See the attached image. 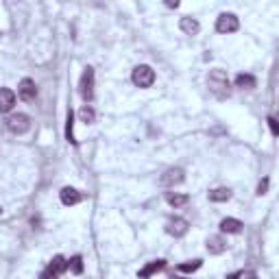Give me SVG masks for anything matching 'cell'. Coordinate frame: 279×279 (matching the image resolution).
I'll use <instances>...</instances> for the list:
<instances>
[{"instance_id": "obj_1", "label": "cell", "mask_w": 279, "mask_h": 279, "mask_svg": "<svg viewBox=\"0 0 279 279\" xmlns=\"http://www.w3.org/2000/svg\"><path fill=\"white\" fill-rule=\"evenodd\" d=\"M207 85L216 99H227L229 96V79H227L225 70H220V68L212 70L207 76Z\"/></svg>"}, {"instance_id": "obj_2", "label": "cell", "mask_w": 279, "mask_h": 279, "mask_svg": "<svg viewBox=\"0 0 279 279\" xmlns=\"http://www.w3.org/2000/svg\"><path fill=\"white\" fill-rule=\"evenodd\" d=\"M79 92L83 96V101L89 103L94 99V68H85L81 74V83H79Z\"/></svg>"}, {"instance_id": "obj_3", "label": "cell", "mask_w": 279, "mask_h": 279, "mask_svg": "<svg viewBox=\"0 0 279 279\" xmlns=\"http://www.w3.org/2000/svg\"><path fill=\"white\" fill-rule=\"evenodd\" d=\"M7 129L11 131V133H26V131L31 129V118L26 116V114H13L7 118Z\"/></svg>"}, {"instance_id": "obj_4", "label": "cell", "mask_w": 279, "mask_h": 279, "mask_svg": "<svg viewBox=\"0 0 279 279\" xmlns=\"http://www.w3.org/2000/svg\"><path fill=\"white\" fill-rule=\"evenodd\" d=\"M131 79H133L137 87H151L155 83V72H153L151 66H137L133 74H131Z\"/></svg>"}, {"instance_id": "obj_5", "label": "cell", "mask_w": 279, "mask_h": 279, "mask_svg": "<svg viewBox=\"0 0 279 279\" xmlns=\"http://www.w3.org/2000/svg\"><path fill=\"white\" fill-rule=\"evenodd\" d=\"M238 18L234 16V13H220L218 20H216V31L218 33H234V31H238Z\"/></svg>"}, {"instance_id": "obj_6", "label": "cell", "mask_w": 279, "mask_h": 279, "mask_svg": "<svg viewBox=\"0 0 279 279\" xmlns=\"http://www.w3.org/2000/svg\"><path fill=\"white\" fill-rule=\"evenodd\" d=\"M18 96L22 99L24 103H33L35 96H37V85H35V81L31 79H22L18 85Z\"/></svg>"}, {"instance_id": "obj_7", "label": "cell", "mask_w": 279, "mask_h": 279, "mask_svg": "<svg viewBox=\"0 0 279 279\" xmlns=\"http://www.w3.org/2000/svg\"><path fill=\"white\" fill-rule=\"evenodd\" d=\"M188 229H190L188 220L185 218H179V216H174V218H170L168 222H166V231H168L170 236H174V238H181V236H185Z\"/></svg>"}, {"instance_id": "obj_8", "label": "cell", "mask_w": 279, "mask_h": 279, "mask_svg": "<svg viewBox=\"0 0 279 279\" xmlns=\"http://www.w3.org/2000/svg\"><path fill=\"white\" fill-rule=\"evenodd\" d=\"M166 268V260H155V262H149L146 266L140 270L137 273V277L140 279H149V277H153L155 273H162V270Z\"/></svg>"}, {"instance_id": "obj_9", "label": "cell", "mask_w": 279, "mask_h": 279, "mask_svg": "<svg viewBox=\"0 0 279 279\" xmlns=\"http://www.w3.org/2000/svg\"><path fill=\"white\" fill-rule=\"evenodd\" d=\"M183 181V170L181 168H170V170H166L164 172V177H162V183L166 188H172V185H177Z\"/></svg>"}, {"instance_id": "obj_10", "label": "cell", "mask_w": 279, "mask_h": 279, "mask_svg": "<svg viewBox=\"0 0 279 279\" xmlns=\"http://www.w3.org/2000/svg\"><path fill=\"white\" fill-rule=\"evenodd\" d=\"M59 197H61V203L70 207V205H76L81 201V192L74 190V188H64V190L59 192Z\"/></svg>"}, {"instance_id": "obj_11", "label": "cell", "mask_w": 279, "mask_h": 279, "mask_svg": "<svg viewBox=\"0 0 279 279\" xmlns=\"http://www.w3.org/2000/svg\"><path fill=\"white\" fill-rule=\"evenodd\" d=\"M13 105H16V94L7 87H0V111H11Z\"/></svg>"}, {"instance_id": "obj_12", "label": "cell", "mask_w": 279, "mask_h": 279, "mask_svg": "<svg viewBox=\"0 0 279 279\" xmlns=\"http://www.w3.org/2000/svg\"><path fill=\"white\" fill-rule=\"evenodd\" d=\"M225 249H227V244H225V240H222L220 236H209V238H207V251L212 255H218Z\"/></svg>"}, {"instance_id": "obj_13", "label": "cell", "mask_w": 279, "mask_h": 279, "mask_svg": "<svg viewBox=\"0 0 279 279\" xmlns=\"http://www.w3.org/2000/svg\"><path fill=\"white\" fill-rule=\"evenodd\" d=\"M229 199H231V190L229 188H216V190L209 192V201H214V203H225Z\"/></svg>"}, {"instance_id": "obj_14", "label": "cell", "mask_w": 279, "mask_h": 279, "mask_svg": "<svg viewBox=\"0 0 279 279\" xmlns=\"http://www.w3.org/2000/svg\"><path fill=\"white\" fill-rule=\"evenodd\" d=\"M240 229H242V222L238 218H225L220 222V231L225 234H240Z\"/></svg>"}, {"instance_id": "obj_15", "label": "cell", "mask_w": 279, "mask_h": 279, "mask_svg": "<svg viewBox=\"0 0 279 279\" xmlns=\"http://www.w3.org/2000/svg\"><path fill=\"white\" fill-rule=\"evenodd\" d=\"M179 26H181V31H183L185 35H197L199 33V22L194 18H181V22H179Z\"/></svg>"}, {"instance_id": "obj_16", "label": "cell", "mask_w": 279, "mask_h": 279, "mask_svg": "<svg viewBox=\"0 0 279 279\" xmlns=\"http://www.w3.org/2000/svg\"><path fill=\"white\" fill-rule=\"evenodd\" d=\"M166 201H168V205H172V207H183L188 201H190V197L188 194H177V192H168L166 194Z\"/></svg>"}, {"instance_id": "obj_17", "label": "cell", "mask_w": 279, "mask_h": 279, "mask_svg": "<svg viewBox=\"0 0 279 279\" xmlns=\"http://www.w3.org/2000/svg\"><path fill=\"white\" fill-rule=\"evenodd\" d=\"M48 268H53L57 275H61L64 270H68V260H66L64 255H55L53 260H51V266H48Z\"/></svg>"}, {"instance_id": "obj_18", "label": "cell", "mask_w": 279, "mask_h": 279, "mask_svg": "<svg viewBox=\"0 0 279 279\" xmlns=\"http://www.w3.org/2000/svg\"><path fill=\"white\" fill-rule=\"evenodd\" d=\"M236 85L242 87V89L255 87V76L253 74H238V76H236Z\"/></svg>"}, {"instance_id": "obj_19", "label": "cell", "mask_w": 279, "mask_h": 279, "mask_svg": "<svg viewBox=\"0 0 279 279\" xmlns=\"http://www.w3.org/2000/svg\"><path fill=\"white\" fill-rule=\"evenodd\" d=\"M68 270H70V273H74V275H81L83 273V260H81V255H74L72 260H68Z\"/></svg>"}, {"instance_id": "obj_20", "label": "cell", "mask_w": 279, "mask_h": 279, "mask_svg": "<svg viewBox=\"0 0 279 279\" xmlns=\"http://www.w3.org/2000/svg\"><path fill=\"white\" fill-rule=\"evenodd\" d=\"M201 266H203V262H201V260H192V262L179 264V270H181V273H194V270H199Z\"/></svg>"}, {"instance_id": "obj_21", "label": "cell", "mask_w": 279, "mask_h": 279, "mask_svg": "<svg viewBox=\"0 0 279 279\" xmlns=\"http://www.w3.org/2000/svg\"><path fill=\"white\" fill-rule=\"evenodd\" d=\"M79 116H81V120L85 122V124H92V122H94V118H96L94 109H92V107H87V105H85V107H83V109L79 111Z\"/></svg>"}, {"instance_id": "obj_22", "label": "cell", "mask_w": 279, "mask_h": 279, "mask_svg": "<svg viewBox=\"0 0 279 279\" xmlns=\"http://www.w3.org/2000/svg\"><path fill=\"white\" fill-rule=\"evenodd\" d=\"M72 124H74V114H72V111H68V124H66V137H68V142H76L74 133H72Z\"/></svg>"}, {"instance_id": "obj_23", "label": "cell", "mask_w": 279, "mask_h": 279, "mask_svg": "<svg viewBox=\"0 0 279 279\" xmlns=\"http://www.w3.org/2000/svg\"><path fill=\"white\" fill-rule=\"evenodd\" d=\"M39 279H59V275H57V273H55V270H53V268H46V270H44V273H41V275H39Z\"/></svg>"}, {"instance_id": "obj_24", "label": "cell", "mask_w": 279, "mask_h": 279, "mask_svg": "<svg viewBox=\"0 0 279 279\" xmlns=\"http://www.w3.org/2000/svg\"><path fill=\"white\" fill-rule=\"evenodd\" d=\"M268 124H270V133H273V135H277V133H279V127H277V120H275L273 116L268 118Z\"/></svg>"}, {"instance_id": "obj_25", "label": "cell", "mask_w": 279, "mask_h": 279, "mask_svg": "<svg viewBox=\"0 0 279 279\" xmlns=\"http://www.w3.org/2000/svg\"><path fill=\"white\" fill-rule=\"evenodd\" d=\"M266 188H268V179H264L260 183V188H257V194H264V192H266Z\"/></svg>"}, {"instance_id": "obj_26", "label": "cell", "mask_w": 279, "mask_h": 279, "mask_svg": "<svg viewBox=\"0 0 279 279\" xmlns=\"http://www.w3.org/2000/svg\"><path fill=\"white\" fill-rule=\"evenodd\" d=\"M242 277V273H231V275H227L225 279H240Z\"/></svg>"}, {"instance_id": "obj_27", "label": "cell", "mask_w": 279, "mask_h": 279, "mask_svg": "<svg viewBox=\"0 0 279 279\" xmlns=\"http://www.w3.org/2000/svg\"><path fill=\"white\" fill-rule=\"evenodd\" d=\"M170 279H188V277H179V275H172Z\"/></svg>"}, {"instance_id": "obj_28", "label": "cell", "mask_w": 279, "mask_h": 279, "mask_svg": "<svg viewBox=\"0 0 279 279\" xmlns=\"http://www.w3.org/2000/svg\"><path fill=\"white\" fill-rule=\"evenodd\" d=\"M0 214H3V209H0Z\"/></svg>"}]
</instances>
